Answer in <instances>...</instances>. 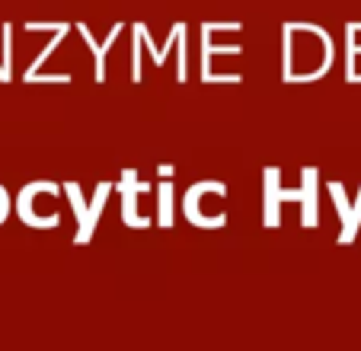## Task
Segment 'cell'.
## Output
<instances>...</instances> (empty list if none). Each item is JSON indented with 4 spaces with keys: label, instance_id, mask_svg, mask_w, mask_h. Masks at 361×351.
<instances>
[{
    "label": "cell",
    "instance_id": "6da1fadb",
    "mask_svg": "<svg viewBox=\"0 0 361 351\" xmlns=\"http://www.w3.org/2000/svg\"><path fill=\"white\" fill-rule=\"evenodd\" d=\"M336 61L333 35L317 23L288 20L281 26V80L317 83L329 74Z\"/></svg>",
    "mask_w": 361,
    "mask_h": 351
},
{
    "label": "cell",
    "instance_id": "7a4b0ae2",
    "mask_svg": "<svg viewBox=\"0 0 361 351\" xmlns=\"http://www.w3.org/2000/svg\"><path fill=\"white\" fill-rule=\"evenodd\" d=\"M58 195H64V185L39 179V183H29L20 189V195L13 198V208L20 214V221L26 227L35 230H55L61 227V211L55 208Z\"/></svg>",
    "mask_w": 361,
    "mask_h": 351
},
{
    "label": "cell",
    "instance_id": "3957f363",
    "mask_svg": "<svg viewBox=\"0 0 361 351\" xmlns=\"http://www.w3.org/2000/svg\"><path fill=\"white\" fill-rule=\"evenodd\" d=\"M212 204H227V185L218 179L195 183L183 195V214L198 230H221L227 223V211H212Z\"/></svg>",
    "mask_w": 361,
    "mask_h": 351
},
{
    "label": "cell",
    "instance_id": "277c9868",
    "mask_svg": "<svg viewBox=\"0 0 361 351\" xmlns=\"http://www.w3.org/2000/svg\"><path fill=\"white\" fill-rule=\"evenodd\" d=\"M116 189H118L116 183H99L96 185V192H93V198L87 202V198H83L80 183H64V198H68L71 211H74V217H77L74 243L87 246L90 240H93L96 227H99V217H102V211H106V204H109V198H112V192Z\"/></svg>",
    "mask_w": 361,
    "mask_h": 351
},
{
    "label": "cell",
    "instance_id": "5b68a950",
    "mask_svg": "<svg viewBox=\"0 0 361 351\" xmlns=\"http://www.w3.org/2000/svg\"><path fill=\"white\" fill-rule=\"evenodd\" d=\"M116 185H118V195H122V221H125V227L147 230L150 223H154V217L141 214V211H137V202H141V195H150V192H154V183L141 179L137 169H122V176H118Z\"/></svg>",
    "mask_w": 361,
    "mask_h": 351
},
{
    "label": "cell",
    "instance_id": "8992f818",
    "mask_svg": "<svg viewBox=\"0 0 361 351\" xmlns=\"http://www.w3.org/2000/svg\"><path fill=\"white\" fill-rule=\"evenodd\" d=\"M281 195H285V202L300 204V227L304 230L320 227V169L304 166L300 169V185L298 189H285Z\"/></svg>",
    "mask_w": 361,
    "mask_h": 351
},
{
    "label": "cell",
    "instance_id": "52a82bcc",
    "mask_svg": "<svg viewBox=\"0 0 361 351\" xmlns=\"http://www.w3.org/2000/svg\"><path fill=\"white\" fill-rule=\"evenodd\" d=\"M23 29H26V32H42V29H48V32H51V39H48L45 45H42V51L35 54L32 64H29L26 74H23V80H26V83H39V77H42V68H45V61L58 51V45H61V42L71 35L74 23H68V20H29Z\"/></svg>",
    "mask_w": 361,
    "mask_h": 351
},
{
    "label": "cell",
    "instance_id": "ba28073f",
    "mask_svg": "<svg viewBox=\"0 0 361 351\" xmlns=\"http://www.w3.org/2000/svg\"><path fill=\"white\" fill-rule=\"evenodd\" d=\"M326 192H329V198H333V208H336L339 223H342L339 243L342 246L355 243V240H358V230H361V189H358V198H355V202L348 198V192L342 183H329Z\"/></svg>",
    "mask_w": 361,
    "mask_h": 351
},
{
    "label": "cell",
    "instance_id": "9c48e42d",
    "mask_svg": "<svg viewBox=\"0 0 361 351\" xmlns=\"http://www.w3.org/2000/svg\"><path fill=\"white\" fill-rule=\"evenodd\" d=\"M77 32H80V39L87 42V48H90V54H93V80L96 83H106V77H109V48L118 42V35L128 29V23L125 20H118L116 26L109 29V35H106V42H99L93 32H90V26L87 23H77Z\"/></svg>",
    "mask_w": 361,
    "mask_h": 351
},
{
    "label": "cell",
    "instance_id": "30bf717a",
    "mask_svg": "<svg viewBox=\"0 0 361 351\" xmlns=\"http://www.w3.org/2000/svg\"><path fill=\"white\" fill-rule=\"evenodd\" d=\"M262 192H266V204H262V227L275 230L281 223V204H285V185H281L279 166H266L262 173Z\"/></svg>",
    "mask_w": 361,
    "mask_h": 351
},
{
    "label": "cell",
    "instance_id": "8fae6325",
    "mask_svg": "<svg viewBox=\"0 0 361 351\" xmlns=\"http://www.w3.org/2000/svg\"><path fill=\"white\" fill-rule=\"evenodd\" d=\"M131 29H135L137 35L144 39V45H147V51H150V61H154V68H164L166 64V58H170V51L176 48V42H179V35H183V29H185V23H173V29H170V39H166V45H160V48H154L157 42H154V35H150V29H147V23H131Z\"/></svg>",
    "mask_w": 361,
    "mask_h": 351
},
{
    "label": "cell",
    "instance_id": "7c38bea8",
    "mask_svg": "<svg viewBox=\"0 0 361 351\" xmlns=\"http://www.w3.org/2000/svg\"><path fill=\"white\" fill-rule=\"evenodd\" d=\"M154 195H157V214H154V221H157L160 230H170L176 223V189H173L170 179H164L154 189Z\"/></svg>",
    "mask_w": 361,
    "mask_h": 351
},
{
    "label": "cell",
    "instance_id": "4fadbf2b",
    "mask_svg": "<svg viewBox=\"0 0 361 351\" xmlns=\"http://www.w3.org/2000/svg\"><path fill=\"white\" fill-rule=\"evenodd\" d=\"M361 42H358V20H352L345 26V83H358L361 80Z\"/></svg>",
    "mask_w": 361,
    "mask_h": 351
},
{
    "label": "cell",
    "instance_id": "5bb4252c",
    "mask_svg": "<svg viewBox=\"0 0 361 351\" xmlns=\"http://www.w3.org/2000/svg\"><path fill=\"white\" fill-rule=\"evenodd\" d=\"M10 211H13V198H10V192L0 185V223H7Z\"/></svg>",
    "mask_w": 361,
    "mask_h": 351
},
{
    "label": "cell",
    "instance_id": "9a60e30c",
    "mask_svg": "<svg viewBox=\"0 0 361 351\" xmlns=\"http://www.w3.org/2000/svg\"><path fill=\"white\" fill-rule=\"evenodd\" d=\"M13 80V74L7 70V64H4V58H0V83H10Z\"/></svg>",
    "mask_w": 361,
    "mask_h": 351
},
{
    "label": "cell",
    "instance_id": "2e32d148",
    "mask_svg": "<svg viewBox=\"0 0 361 351\" xmlns=\"http://www.w3.org/2000/svg\"><path fill=\"white\" fill-rule=\"evenodd\" d=\"M157 173H160V179H173V173H176V169H173L170 163H164V166H157Z\"/></svg>",
    "mask_w": 361,
    "mask_h": 351
}]
</instances>
